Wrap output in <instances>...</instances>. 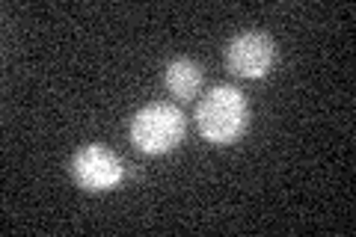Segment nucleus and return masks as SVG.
Wrapping results in <instances>:
<instances>
[{
	"label": "nucleus",
	"instance_id": "obj_1",
	"mask_svg": "<svg viewBox=\"0 0 356 237\" xmlns=\"http://www.w3.org/2000/svg\"><path fill=\"white\" fill-rule=\"evenodd\" d=\"M196 125H199V133H202L208 142H214V145L235 142L250 125L247 98H243V92L235 86H214L202 101H199Z\"/></svg>",
	"mask_w": 356,
	"mask_h": 237
},
{
	"label": "nucleus",
	"instance_id": "obj_2",
	"mask_svg": "<svg viewBox=\"0 0 356 237\" xmlns=\"http://www.w3.org/2000/svg\"><path fill=\"white\" fill-rule=\"evenodd\" d=\"M184 140V113L166 101H152L131 119V142L143 154H166Z\"/></svg>",
	"mask_w": 356,
	"mask_h": 237
},
{
	"label": "nucleus",
	"instance_id": "obj_3",
	"mask_svg": "<svg viewBox=\"0 0 356 237\" xmlns=\"http://www.w3.org/2000/svg\"><path fill=\"white\" fill-rule=\"evenodd\" d=\"M276 63V42L261 30L238 33L226 44V65L235 77L243 81H261Z\"/></svg>",
	"mask_w": 356,
	"mask_h": 237
},
{
	"label": "nucleus",
	"instance_id": "obj_4",
	"mask_svg": "<svg viewBox=\"0 0 356 237\" xmlns=\"http://www.w3.org/2000/svg\"><path fill=\"white\" fill-rule=\"evenodd\" d=\"M72 175L89 193H102V190H113L122 178H125V166H122L119 154L107 145H83L72 157Z\"/></svg>",
	"mask_w": 356,
	"mask_h": 237
},
{
	"label": "nucleus",
	"instance_id": "obj_5",
	"mask_svg": "<svg viewBox=\"0 0 356 237\" xmlns=\"http://www.w3.org/2000/svg\"><path fill=\"white\" fill-rule=\"evenodd\" d=\"M202 81H205V74L199 69V63L187 60V56L172 60L166 65V74H163L166 89H170L178 101H193L199 95V89H202Z\"/></svg>",
	"mask_w": 356,
	"mask_h": 237
}]
</instances>
